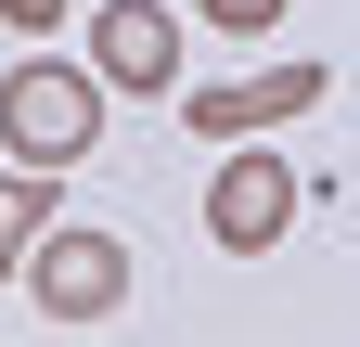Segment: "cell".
Listing matches in <instances>:
<instances>
[{
    "label": "cell",
    "instance_id": "cell-1",
    "mask_svg": "<svg viewBox=\"0 0 360 347\" xmlns=\"http://www.w3.org/2000/svg\"><path fill=\"white\" fill-rule=\"evenodd\" d=\"M0 142H13L26 181H52V167H90V142H103V91H90V65H13L0 77Z\"/></svg>",
    "mask_w": 360,
    "mask_h": 347
},
{
    "label": "cell",
    "instance_id": "cell-2",
    "mask_svg": "<svg viewBox=\"0 0 360 347\" xmlns=\"http://www.w3.org/2000/svg\"><path fill=\"white\" fill-rule=\"evenodd\" d=\"M26 296L52 322H116V296H129V244L116 232H90V219H52L26 257Z\"/></svg>",
    "mask_w": 360,
    "mask_h": 347
},
{
    "label": "cell",
    "instance_id": "cell-3",
    "mask_svg": "<svg viewBox=\"0 0 360 347\" xmlns=\"http://www.w3.org/2000/svg\"><path fill=\"white\" fill-rule=\"evenodd\" d=\"M283 232H296V167H283V155H257V142H232V167L206 181V244L270 257Z\"/></svg>",
    "mask_w": 360,
    "mask_h": 347
},
{
    "label": "cell",
    "instance_id": "cell-4",
    "mask_svg": "<svg viewBox=\"0 0 360 347\" xmlns=\"http://www.w3.org/2000/svg\"><path fill=\"white\" fill-rule=\"evenodd\" d=\"M180 77V13L167 0H103L90 13V91H167Z\"/></svg>",
    "mask_w": 360,
    "mask_h": 347
},
{
    "label": "cell",
    "instance_id": "cell-5",
    "mask_svg": "<svg viewBox=\"0 0 360 347\" xmlns=\"http://www.w3.org/2000/svg\"><path fill=\"white\" fill-rule=\"evenodd\" d=\"M322 91H335V77H322V65L296 52V65H270V77H232V91H193V103H180V129H193V142H257L270 116H309Z\"/></svg>",
    "mask_w": 360,
    "mask_h": 347
},
{
    "label": "cell",
    "instance_id": "cell-6",
    "mask_svg": "<svg viewBox=\"0 0 360 347\" xmlns=\"http://www.w3.org/2000/svg\"><path fill=\"white\" fill-rule=\"evenodd\" d=\"M39 232H52V181H26V167H13V181H0V283L39 257Z\"/></svg>",
    "mask_w": 360,
    "mask_h": 347
},
{
    "label": "cell",
    "instance_id": "cell-7",
    "mask_svg": "<svg viewBox=\"0 0 360 347\" xmlns=\"http://www.w3.org/2000/svg\"><path fill=\"white\" fill-rule=\"evenodd\" d=\"M296 0H193V26H232V39H257V26H283Z\"/></svg>",
    "mask_w": 360,
    "mask_h": 347
},
{
    "label": "cell",
    "instance_id": "cell-8",
    "mask_svg": "<svg viewBox=\"0 0 360 347\" xmlns=\"http://www.w3.org/2000/svg\"><path fill=\"white\" fill-rule=\"evenodd\" d=\"M65 13H77V0H0V26H26V39H39V26H65Z\"/></svg>",
    "mask_w": 360,
    "mask_h": 347
}]
</instances>
